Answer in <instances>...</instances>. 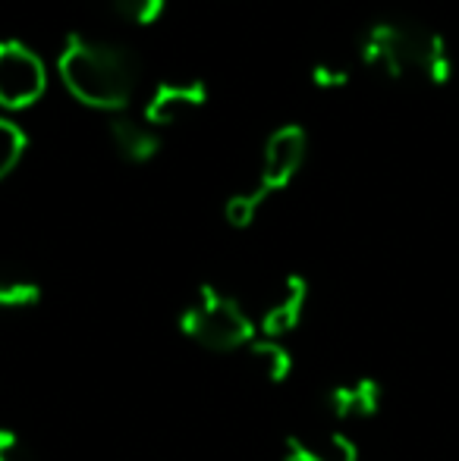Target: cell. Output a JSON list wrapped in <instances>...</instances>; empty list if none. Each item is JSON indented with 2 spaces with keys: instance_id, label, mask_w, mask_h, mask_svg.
I'll use <instances>...</instances> for the list:
<instances>
[{
  "instance_id": "obj_14",
  "label": "cell",
  "mask_w": 459,
  "mask_h": 461,
  "mask_svg": "<svg viewBox=\"0 0 459 461\" xmlns=\"http://www.w3.org/2000/svg\"><path fill=\"white\" fill-rule=\"evenodd\" d=\"M0 461H32L29 446L13 430H0Z\"/></svg>"
},
{
  "instance_id": "obj_13",
  "label": "cell",
  "mask_w": 459,
  "mask_h": 461,
  "mask_svg": "<svg viewBox=\"0 0 459 461\" xmlns=\"http://www.w3.org/2000/svg\"><path fill=\"white\" fill-rule=\"evenodd\" d=\"M107 10L116 13L120 19L126 23H135V25H148L164 13L167 0H105Z\"/></svg>"
},
{
  "instance_id": "obj_4",
  "label": "cell",
  "mask_w": 459,
  "mask_h": 461,
  "mask_svg": "<svg viewBox=\"0 0 459 461\" xmlns=\"http://www.w3.org/2000/svg\"><path fill=\"white\" fill-rule=\"evenodd\" d=\"M179 330L186 339L208 352H236L258 336L255 317L233 292L221 285H198V292L179 311Z\"/></svg>"
},
{
  "instance_id": "obj_2",
  "label": "cell",
  "mask_w": 459,
  "mask_h": 461,
  "mask_svg": "<svg viewBox=\"0 0 459 461\" xmlns=\"http://www.w3.org/2000/svg\"><path fill=\"white\" fill-rule=\"evenodd\" d=\"M57 73L76 101L105 110V113L126 110L142 79L139 57L126 44L92 35L67 38V44L57 54Z\"/></svg>"
},
{
  "instance_id": "obj_12",
  "label": "cell",
  "mask_w": 459,
  "mask_h": 461,
  "mask_svg": "<svg viewBox=\"0 0 459 461\" xmlns=\"http://www.w3.org/2000/svg\"><path fill=\"white\" fill-rule=\"evenodd\" d=\"M25 151V132L13 120L0 116V179L10 176Z\"/></svg>"
},
{
  "instance_id": "obj_8",
  "label": "cell",
  "mask_w": 459,
  "mask_h": 461,
  "mask_svg": "<svg viewBox=\"0 0 459 461\" xmlns=\"http://www.w3.org/2000/svg\"><path fill=\"white\" fill-rule=\"evenodd\" d=\"M107 139H111L114 151L129 164H145L158 154L161 148V129L151 126L145 116H133L129 110L111 113L107 120Z\"/></svg>"
},
{
  "instance_id": "obj_5",
  "label": "cell",
  "mask_w": 459,
  "mask_h": 461,
  "mask_svg": "<svg viewBox=\"0 0 459 461\" xmlns=\"http://www.w3.org/2000/svg\"><path fill=\"white\" fill-rule=\"evenodd\" d=\"M48 88V67L23 41H0V107L23 110Z\"/></svg>"
},
{
  "instance_id": "obj_3",
  "label": "cell",
  "mask_w": 459,
  "mask_h": 461,
  "mask_svg": "<svg viewBox=\"0 0 459 461\" xmlns=\"http://www.w3.org/2000/svg\"><path fill=\"white\" fill-rule=\"evenodd\" d=\"M306 154H308L306 129L296 126V122H287V126L274 129L271 139L264 141L255 183L249 188H243V192L230 194V201L224 204L227 223L236 226V230H245V226L258 217V211H262L271 194L283 192V188L293 183L296 173L306 164Z\"/></svg>"
},
{
  "instance_id": "obj_10",
  "label": "cell",
  "mask_w": 459,
  "mask_h": 461,
  "mask_svg": "<svg viewBox=\"0 0 459 461\" xmlns=\"http://www.w3.org/2000/svg\"><path fill=\"white\" fill-rule=\"evenodd\" d=\"M38 302H41V285H38V279L29 276L25 270L13 267V264L0 261V314L35 308Z\"/></svg>"
},
{
  "instance_id": "obj_6",
  "label": "cell",
  "mask_w": 459,
  "mask_h": 461,
  "mask_svg": "<svg viewBox=\"0 0 459 461\" xmlns=\"http://www.w3.org/2000/svg\"><path fill=\"white\" fill-rule=\"evenodd\" d=\"M205 101H208V88H205L202 79H196V76H170V79L154 82V88L145 97L142 116L161 129L167 122L192 116Z\"/></svg>"
},
{
  "instance_id": "obj_9",
  "label": "cell",
  "mask_w": 459,
  "mask_h": 461,
  "mask_svg": "<svg viewBox=\"0 0 459 461\" xmlns=\"http://www.w3.org/2000/svg\"><path fill=\"white\" fill-rule=\"evenodd\" d=\"M325 399H327V411L337 420H365L378 411V386L372 380L340 383Z\"/></svg>"
},
{
  "instance_id": "obj_7",
  "label": "cell",
  "mask_w": 459,
  "mask_h": 461,
  "mask_svg": "<svg viewBox=\"0 0 459 461\" xmlns=\"http://www.w3.org/2000/svg\"><path fill=\"white\" fill-rule=\"evenodd\" d=\"M306 302H308V285L299 276H283L280 283H274L268 295H264V302L258 304V314H255L258 336L283 339L287 333H293L296 323L302 321Z\"/></svg>"
},
{
  "instance_id": "obj_11",
  "label": "cell",
  "mask_w": 459,
  "mask_h": 461,
  "mask_svg": "<svg viewBox=\"0 0 459 461\" xmlns=\"http://www.w3.org/2000/svg\"><path fill=\"white\" fill-rule=\"evenodd\" d=\"M245 352H249L252 365H255L258 374L264 376V380L271 383H280L287 380L289 374H293V358H289L287 346H283V339H268V336H255V339L245 346Z\"/></svg>"
},
{
  "instance_id": "obj_1",
  "label": "cell",
  "mask_w": 459,
  "mask_h": 461,
  "mask_svg": "<svg viewBox=\"0 0 459 461\" xmlns=\"http://www.w3.org/2000/svg\"><path fill=\"white\" fill-rule=\"evenodd\" d=\"M355 63L387 82L444 86L454 73L447 38L412 16H381L359 32L353 44Z\"/></svg>"
}]
</instances>
